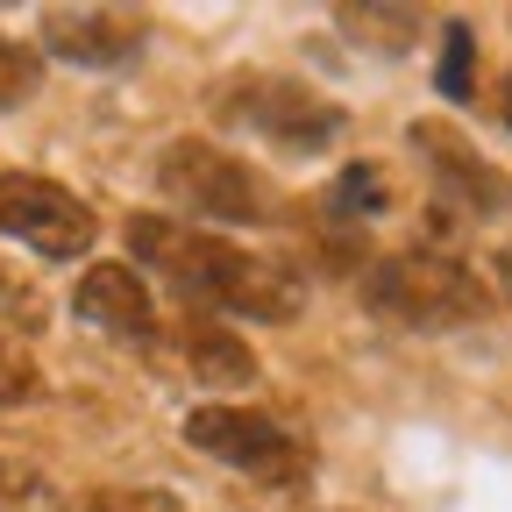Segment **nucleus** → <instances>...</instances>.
I'll use <instances>...</instances> for the list:
<instances>
[{
    "label": "nucleus",
    "instance_id": "nucleus-4",
    "mask_svg": "<svg viewBox=\"0 0 512 512\" xmlns=\"http://www.w3.org/2000/svg\"><path fill=\"white\" fill-rule=\"evenodd\" d=\"M214 121L242 128V136L256 143H278V150H328L342 143V128L349 114L328 100V93H313L306 79H278V72H242L214 93Z\"/></svg>",
    "mask_w": 512,
    "mask_h": 512
},
{
    "label": "nucleus",
    "instance_id": "nucleus-19",
    "mask_svg": "<svg viewBox=\"0 0 512 512\" xmlns=\"http://www.w3.org/2000/svg\"><path fill=\"white\" fill-rule=\"evenodd\" d=\"M505 128H512V79H505Z\"/></svg>",
    "mask_w": 512,
    "mask_h": 512
},
{
    "label": "nucleus",
    "instance_id": "nucleus-9",
    "mask_svg": "<svg viewBox=\"0 0 512 512\" xmlns=\"http://www.w3.org/2000/svg\"><path fill=\"white\" fill-rule=\"evenodd\" d=\"M72 306H79L86 328L121 335V342H150V335H157V320H164L157 299H150V285L136 278V264H93V271L79 278Z\"/></svg>",
    "mask_w": 512,
    "mask_h": 512
},
{
    "label": "nucleus",
    "instance_id": "nucleus-1",
    "mask_svg": "<svg viewBox=\"0 0 512 512\" xmlns=\"http://www.w3.org/2000/svg\"><path fill=\"white\" fill-rule=\"evenodd\" d=\"M128 256L150 264L178 299H200L214 313H242V320H292L299 313V278L271 256H249L192 221H171V214H136L128 221Z\"/></svg>",
    "mask_w": 512,
    "mask_h": 512
},
{
    "label": "nucleus",
    "instance_id": "nucleus-12",
    "mask_svg": "<svg viewBox=\"0 0 512 512\" xmlns=\"http://www.w3.org/2000/svg\"><path fill=\"white\" fill-rule=\"evenodd\" d=\"M342 22H349V36L363 43H377V50H406L413 43V29H420V15H406V8H342Z\"/></svg>",
    "mask_w": 512,
    "mask_h": 512
},
{
    "label": "nucleus",
    "instance_id": "nucleus-7",
    "mask_svg": "<svg viewBox=\"0 0 512 512\" xmlns=\"http://www.w3.org/2000/svg\"><path fill=\"white\" fill-rule=\"evenodd\" d=\"M406 143H413V157L434 178V200H456L463 214H505L512 207V178L491 157H477V143L456 136L448 121H413Z\"/></svg>",
    "mask_w": 512,
    "mask_h": 512
},
{
    "label": "nucleus",
    "instance_id": "nucleus-2",
    "mask_svg": "<svg viewBox=\"0 0 512 512\" xmlns=\"http://www.w3.org/2000/svg\"><path fill=\"white\" fill-rule=\"evenodd\" d=\"M363 299L392 320V328H470V320L491 313V285L463 264V256H441V249H399V256H377L363 271Z\"/></svg>",
    "mask_w": 512,
    "mask_h": 512
},
{
    "label": "nucleus",
    "instance_id": "nucleus-6",
    "mask_svg": "<svg viewBox=\"0 0 512 512\" xmlns=\"http://www.w3.org/2000/svg\"><path fill=\"white\" fill-rule=\"evenodd\" d=\"M0 235L8 242H29L50 264H79V256L100 242V214L64 192L57 178H36V171H0Z\"/></svg>",
    "mask_w": 512,
    "mask_h": 512
},
{
    "label": "nucleus",
    "instance_id": "nucleus-15",
    "mask_svg": "<svg viewBox=\"0 0 512 512\" xmlns=\"http://www.w3.org/2000/svg\"><path fill=\"white\" fill-rule=\"evenodd\" d=\"M36 392H43L36 363H29L15 342H0V406H22V399H36Z\"/></svg>",
    "mask_w": 512,
    "mask_h": 512
},
{
    "label": "nucleus",
    "instance_id": "nucleus-11",
    "mask_svg": "<svg viewBox=\"0 0 512 512\" xmlns=\"http://www.w3.org/2000/svg\"><path fill=\"white\" fill-rule=\"evenodd\" d=\"M0 512H64V505H57V484L36 463L0 456Z\"/></svg>",
    "mask_w": 512,
    "mask_h": 512
},
{
    "label": "nucleus",
    "instance_id": "nucleus-18",
    "mask_svg": "<svg viewBox=\"0 0 512 512\" xmlns=\"http://www.w3.org/2000/svg\"><path fill=\"white\" fill-rule=\"evenodd\" d=\"M498 292H505V299H512V242H505V249H498Z\"/></svg>",
    "mask_w": 512,
    "mask_h": 512
},
{
    "label": "nucleus",
    "instance_id": "nucleus-20",
    "mask_svg": "<svg viewBox=\"0 0 512 512\" xmlns=\"http://www.w3.org/2000/svg\"><path fill=\"white\" fill-rule=\"evenodd\" d=\"M0 306H8V278H0Z\"/></svg>",
    "mask_w": 512,
    "mask_h": 512
},
{
    "label": "nucleus",
    "instance_id": "nucleus-14",
    "mask_svg": "<svg viewBox=\"0 0 512 512\" xmlns=\"http://www.w3.org/2000/svg\"><path fill=\"white\" fill-rule=\"evenodd\" d=\"M79 512H185V505L164 491H143V484H100V491H86Z\"/></svg>",
    "mask_w": 512,
    "mask_h": 512
},
{
    "label": "nucleus",
    "instance_id": "nucleus-8",
    "mask_svg": "<svg viewBox=\"0 0 512 512\" xmlns=\"http://www.w3.org/2000/svg\"><path fill=\"white\" fill-rule=\"evenodd\" d=\"M143 43H150V22L136 8H50L43 15V50L64 64L107 72V64H128Z\"/></svg>",
    "mask_w": 512,
    "mask_h": 512
},
{
    "label": "nucleus",
    "instance_id": "nucleus-17",
    "mask_svg": "<svg viewBox=\"0 0 512 512\" xmlns=\"http://www.w3.org/2000/svg\"><path fill=\"white\" fill-rule=\"evenodd\" d=\"M36 93V57L22 43H0V107L8 100H29Z\"/></svg>",
    "mask_w": 512,
    "mask_h": 512
},
{
    "label": "nucleus",
    "instance_id": "nucleus-16",
    "mask_svg": "<svg viewBox=\"0 0 512 512\" xmlns=\"http://www.w3.org/2000/svg\"><path fill=\"white\" fill-rule=\"evenodd\" d=\"M441 93L448 100H470V29L448 22V50H441Z\"/></svg>",
    "mask_w": 512,
    "mask_h": 512
},
{
    "label": "nucleus",
    "instance_id": "nucleus-10",
    "mask_svg": "<svg viewBox=\"0 0 512 512\" xmlns=\"http://www.w3.org/2000/svg\"><path fill=\"white\" fill-rule=\"evenodd\" d=\"M150 349H157L171 370L200 377V384H249V377H256V356H249L228 328H214V320H157Z\"/></svg>",
    "mask_w": 512,
    "mask_h": 512
},
{
    "label": "nucleus",
    "instance_id": "nucleus-13",
    "mask_svg": "<svg viewBox=\"0 0 512 512\" xmlns=\"http://www.w3.org/2000/svg\"><path fill=\"white\" fill-rule=\"evenodd\" d=\"M384 192H392V185H384L377 164H349V171L328 185V207H335V214H384Z\"/></svg>",
    "mask_w": 512,
    "mask_h": 512
},
{
    "label": "nucleus",
    "instance_id": "nucleus-3",
    "mask_svg": "<svg viewBox=\"0 0 512 512\" xmlns=\"http://www.w3.org/2000/svg\"><path fill=\"white\" fill-rule=\"evenodd\" d=\"M157 192L192 214V228H200V221H228V228H264V221H278V185H271L264 171L242 164V157L221 150V143H192V136H178V143L157 157Z\"/></svg>",
    "mask_w": 512,
    "mask_h": 512
},
{
    "label": "nucleus",
    "instance_id": "nucleus-5",
    "mask_svg": "<svg viewBox=\"0 0 512 512\" xmlns=\"http://www.w3.org/2000/svg\"><path fill=\"white\" fill-rule=\"evenodd\" d=\"M185 441L200 448V456L256 477V484H278V491L285 484H306L313 463H320L313 441L299 427H285L271 413H249V406H192L185 413Z\"/></svg>",
    "mask_w": 512,
    "mask_h": 512
}]
</instances>
